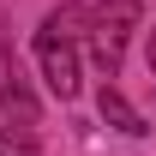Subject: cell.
I'll return each mask as SVG.
<instances>
[{"instance_id":"3","label":"cell","mask_w":156,"mask_h":156,"mask_svg":"<svg viewBox=\"0 0 156 156\" xmlns=\"http://www.w3.org/2000/svg\"><path fill=\"white\" fill-rule=\"evenodd\" d=\"M96 114L108 120V126H114V132H126V138H144V132H150V126H144V114H138L132 102L120 96L114 84H102V90H96Z\"/></svg>"},{"instance_id":"2","label":"cell","mask_w":156,"mask_h":156,"mask_svg":"<svg viewBox=\"0 0 156 156\" xmlns=\"http://www.w3.org/2000/svg\"><path fill=\"white\" fill-rule=\"evenodd\" d=\"M36 66H42L48 96L72 102L78 90H84V60H78V42H66V36H36Z\"/></svg>"},{"instance_id":"4","label":"cell","mask_w":156,"mask_h":156,"mask_svg":"<svg viewBox=\"0 0 156 156\" xmlns=\"http://www.w3.org/2000/svg\"><path fill=\"white\" fill-rule=\"evenodd\" d=\"M42 36H66V42L90 36V6H84V0H60L54 12L42 18Z\"/></svg>"},{"instance_id":"1","label":"cell","mask_w":156,"mask_h":156,"mask_svg":"<svg viewBox=\"0 0 156 156\" xmlns=\"http://www.w3.org/2000/svg\"><path fill=\"white\" fill-rule=\"evenodd\" d=\"M132 30H138L132 0H102V6H90V60H96L108 78L120 72V60H126V42H132Z\"/></svg>"},{"instance_id":"6","label":"cell","mask_w":156,"mask_h":156,"mask_svg":"<svg viewBox=\"0 0 156 156\" xmlns=\"http://www.w3.org/2000/svg\"><path fill=\"white\" fill-rule=\"evenodd\" d=\"M0 156H6V144H0Z\"/></svg>"},{"instance_id":"5","label":"cell","mask_w":156,"mask_h":156,"mask_svg":"<svg viewBox=\"0 0 156 156\" xmlns=\"http://www.w3.org/2000/svg\"><path fill=\"white\" fill-rule=\"evenodd\" d=\"M144 60H150V72H156V30H150V42H144Z\"/></svg>"}]
</instances>
